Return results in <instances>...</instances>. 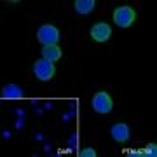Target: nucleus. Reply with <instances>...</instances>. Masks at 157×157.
<instances>
[{
  "instance_id": "nucleus-1",
  "label": "nucleus",
  "mask_w": 157,
  "mask_h": 157,
  "mask_svg": "<svg viewBox=\"0 0 157 157\" xmlns=\"http://www.w3.org/2000/svg\"><path fill=\"white\" fill-rule=\"evenodd\" d=\"M91 105H93V110L98 113H108L112 112L113 108V101L110 98L107 91H98L94 96H93V101H91Z\"/></svg>"
},
{
  "instance_id": "nucleus-2",
  "label": "nucleus",
  "mask_w": 157,
  "mask_h": 157,
  "mask_svg": "<svg viewBox=\"0 0 157 157\" xmlns=\"http://www.w3.org/2000/svg\"><path fill=\"white\" fill-rule=\"evenodd\" d=\"M136 19V12L133 7L129 6H122V7H117L115 12H113V21L117 23L121 28H128L131 26Z\"/></svg>"
},
{
  "instance_id": "nucleus-3",
  "label": "nucleus",
  "mask_w": 157,
  "mask_h": 157,
  "mask_svg": "<svg viewBox=\"0 0 157 157\" xmlns=\"http://www.w3.org/2000/svg\"><path fill=\"white\" fill-rule=\"evenodd\" d=\"M33 73L40 80H51L54 77V73H56V67L52 65V61L42 58V59H37L33 63Z\"/></svg>"
},
{
  "instance_id": "nucleus-4",
  "label": "nucleus",
  "mask_w": 157,
  "mask_h": 157,
  "mask_svg": "<svg viewBox=\"0 0 157 157\" xmlns=\"http://www.w3.org/2000/svg\"><path fill=\"white\" fill-rule=\"evenodd\" d=\"M37 37H39V42L44 45H56L58 40H59V30L52 25H44L40 26V30L37 32Z\"/></svg>"
},
{
  "instance_id": "nucleus-5",
  "label": "nucleus",
  "mask_w": 157,
  "mask_h": 157,
  "mask_svg": "<svg viewBox=\"0 0 157 157\" xmlns=\"http://www.w3.org/2000/svg\"><path fill=\"white\" fill-rule=\"evenodd\" d=\"M110 35H112V28L108 26L107 23L100 21L91 28V39L96 40V42H105V40L110 39Z\"/></svg>"
},
{
  "instance_id": "nucleus-6",
  "label": "nucleus",
  "mask_w": 157,
  "mask_h": 157,
  "mask_svg": "<svg viewBox=\"0 0 157 157\" xmlns=\"http://www.w3.org/2000/svg\"><path fill=\"white\" fill-rule=\"evenodd\" d=\"M110 135L113 136V140L115 141H128L129 140V128H128V124H124V122H121V124H115L112 128V131H110Z\"/></svg>"
},
{
  "instance_id": "nucleus-7",
  "label": "nucleus",
  "mask_w": 157,
  "mask_h": 157,
  "mask_svg": "<svg viewBox=\"0 0 157 157\" xmlns=\"http://www.w3.org/2000/svg\"><path fill=\"white\" fill-rule=\"evenodd\" d=\"M2 98L6 100H19L23 98V89L16 84H9L2 87Z\"/></svg>"
},
{
  "instance_id": "nucleus-8",
  "label": "nucleus",
  "mask_w": 157,
  "mask_h": 157,
  "mask_svg": "<svg viewBox=\"0 0 157 157\" xmlns=\"http://www.w3.org/2000/svg\"><path fill=\"white\" fill-rule=\"evenodd\" d=\"M42 54H44L45 59H49V61H58L59 58H61V49L58 47V45H44V49H42Z\"/></svg>"
},
{
  "instance_id": "nucleus-9",
  "label": "nucleus",
  "mask_w": 157,
  "mask_h": 157,
  "mask_svg": "<svg viewBox=\"0 0 157 157\" xmlns=\"http://www.w3.org/2000/svg\"><path fill=\"white\" fill-rule=\"evenodd\" d=\"M94 7H96L94 0H77V2H75V11H77L78 14H89Z\"/></svg>"
},
{
  "instance_id": "nucleus-10",
  "label": "nucleus",
  "mask_w": 157,
  "mask_h": 157,
  "mask_svg": "<svg viewBox=\"0 0 157 157\" xmlns=\"http://www.w3.org/2000/svg\"><path fill=\"white\" fill-rule=\"evenodd\" d=\"M78 155L80 157H96V150L94 148H84V150H80Z\"/></svg>"
}]
</instances>
